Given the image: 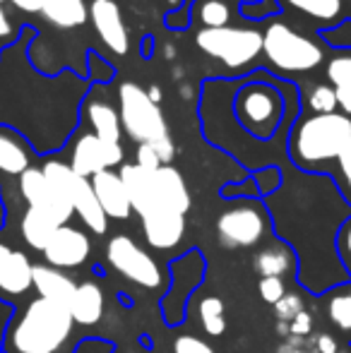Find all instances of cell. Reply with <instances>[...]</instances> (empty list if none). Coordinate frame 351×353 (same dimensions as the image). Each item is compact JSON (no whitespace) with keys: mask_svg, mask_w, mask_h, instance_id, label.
<instances>
[{"mask_svg":"<svg viewBox=\"0 0 351 353\" xmlns=\"http://www.w3.org/2000/svg\"><path fill=\"white\" fill-rule=\"evenodd\" d=\"M94 188V195H97L99 205H101L103 214L108 216V221H128L132 216V205L130 197H128V190L123 185L121 176H118L116 168H108V171H101L97 176L89 178Z\"/></svg>","mask_w":351,"mask_h":353,"instance_id":"e0dca14e","label":"cell"},{"mask_svg":"<svg viewBox=\"0 0 351 353\" xmlns=\"http://www.w3.org/2000/svg\"><path fill=\"white\" fill-rule=\"evenodd\" d=\"M334 94H337L339 113L351 118V87H334Z\"/></svg>","mask_w":351,"mask_h":353,"instance_id":"b9f144b4","label":"cell"},{"mask_svg":"<svg viewBox=\"0 0 351 353\" xmlns=\"http://www.w3.org/2000/svg\"><path fill=\"white\" fill-rule=\"evenodd\" d=\"M325 74L332 82V87H351V51L330 58L325 65Z\"/></svg>","mask_w":351,"mask_h":353,"instance_id":"4dcf8cb0","label":"cell"},{"mask_svg":"<svg viewBox=\"0 0 351 353\" xmlns=\"http://www.w3.org/2000/svg\"><path fill=\"white\" fill-rule=\"evenodd\" d=\"M274 307H277V317H279V320H286V322H291L299 312H303V303H301V298L294 296V293H291V296L286 293Z\"/></svg>","mask_w":351,"mask_h":353,"instance_id":"f35d334b","label":"cell"},{"mask_svg":"<svg viewBox=\"0 0 351 353\" xmlns=\"http://www.w3.org/2000/svg\"><path fill=\"white\" fill-rule=\"evenodd\" d=\"M195 43L202 53L219 61L229 70H241L250 65L263 53V32L253 27H219L200 29L195 34Z\"/></svg>","mask_w":351,"mask_h":353,"instance_id":"ba28073f","label":"cell"},{"mask_svg":"<svg viewBox=\"0 0 351 353\" xmlns=\"http://www.w3.org/2000/svg\"><path fill=\"white\" fill-rule=\"evenodd\" d=\"M0 353H3V349H0Z\"/></svg>","mask_w":351,"mask_h":353,"instance_id":"c3c4849f","label":"cell"},{"mask_svg":"<svg viewBox=\"0 0 351 353\" xmlns=\"http://www.w3.org/2000/svg\"><path fill=\"white\" fill-rule=\"evenodd\" d=\"M3 3H5V0H0V8H3Z\"/></svg>","mask_w":351,"mask_h":353,"instance_id":"bcb514c9","label":"cell"},{"mask_svg":"<svg viewBox=\"0 0 351 353\" xmlns=\"http://www.w3.org/2000/svg\"><path fill=\"white\" fill-rule=\"evenodd\" d=\"M234 113L243 130L258 140H267L277 132L284 118V97L267 82H250L241 87L234 101Z\"/></svg>","mask_w":351,"mask_h":353,"instance_id":"9c48e42d","label":"cell"},{"mask_svg":"<svg viewBox=\"0 0 351 353\" xmlns=\"http://www.w3.org/2000/svg\"><path fill=\"white\" fill-rule=\"evenodd\" d=\"M234 0H195L192 3V19L202 29L231 27L234 19Z\"/></svg>","mask_w":351,"mask_h":353,"instance_id":"f1b7e54d","label":"cell"},{"mask_svg":"<svg viewBox=\"0 0 351 353\" xmlns=\"http://www.w3.org/2000/svg\"><path fill=\"white\" fill-rule=\"evenodd\" d=\"M89 19L97 29L101 43L116 56H128L130 51V34H128L126 19L116 0H92L89 5Z\"/></svg>","mask_w":351,"mask_h":353,"instance_id":"2e32d148","label":"cell"},{"mask_svg":"<svg viewBox=\"0 0 351 353\" xmlns=\"http://www.w3.org/2000/svg\"><path fill=\"white\" fill-rule=\"evenodd\" d=\"M123 159H126V152H123L121 144H111L99 140L94 132H80L72 142L70 149V168L82 178H92L101 171H108V168H121Z\"/></svg>","mask_w":351,"mask_h":353,"instance_id":"8fae6325","label":"cell"},{"mask_svg":"<svg viewBox=\"0 0 351 353\" xmlns=\"http://www.w3.org/2000/svg\"><path fill=\"white\" fill-rule=\"evenodd\" d=\"M58 223L53 221L51 216H46L43 212H37V210H29L22 214L19 219V236L22 241L27 243L29 250L34 252H43V248L48 245L51 236L56 233Z\"/></svg>","mask_w":351,"mask_h":353,"instance_id":"4316f807","label":"cell"},{"mask_svg":"<svg viewBox=\"0 0 351 353\" xmlns=\"http://www.w3.org/2000/svg\"><path fill=\"white\" fill-rule=\"evenodd\" d=\"M272 236L274 226L263 200H229L217 216V238L229 250L260 248Z\"/></svg>","mask_w":351,"mask_h":353,"instance_id":"3957f363","label":"cell"},{"mask_svg":"<svg viewBox=\"0 0 351 353\" xmlns=\"http://www.w3.org/2000/svg\"><path fill=\"white\" fill-rule=\"evenodd\" d=\"M197 320L207 336H221L229 327L226 303L219 296H205L197 303Z\"/></svg>","mask_w":351,"mask_h":353,"instance_id":"f546056e","label":"cell"},{"mask_svg":"<svg viewBox=\"0 0 351 353\" xmlns=\"http://www.w3.org/2000/svg\"><path fill=\"white\" fill-rule=\"evenodd\" d=\"M281 3L284 8H291L305 17L330 24V27L344 22V0H281Z\"/></svg>","mask_w":351,"mask_h":353,"instance_id":"83f0119b","label":"cell"},{"mask_svg":"<svg viewBox=\"0 0 351 353\" xmlns=\"http://www.w3.org/2000/svg\"><path fill=\"white\" fill-rule=\"evenodd\" d=\"M70 202H72V212H75V216L82 221L85 231H89L92 236H106L108 216L103 214L101 205H99L89 178L77 176L75 185H72V192H70Z\"/></svg>","mask_w":351,"mask_h":353,"instance_id":"44dd1931","label":"cell"},{"mask_svg":"<svg viewBox=\"0 0 351 353\" xmlns=\"http://www.w3.org/2000/svg\"><path fill=\"white\" fill-rule=\"evenodd\" d=\"M192 207L188 181L176 166H161L152 171V210H169L185 216Z\"/></svg>","mask_w":351,"mask_h":353,"instance_id":"9a60e30c","label":"cell"},{"mask_svg":"<svg viewBox=\"0 0 351 353\" xmlns=\"http://www.w3.org/2000/svg\"><path fill=\"white\" fill-rule=\"evenodd\" d=\"M140 228L147 248L157 252H169L185 238V216L169 210H150L140 214Z\"/></svg>","mask_w":351,"mask_h":353,"instance_id":"5bb4252c","label":"cell"},{"mask_svg":"<svg viewBox=\"0 0 351 353\" xmlns=\"http://www.w3.org/2000/svg\"><path fill=\"white\" fill-rule=\"evenodd\" d=\"M41 255L46 265L56 267L61 272L80 270L92 257V236L85 228L72 226V223L58 226Z\"/></svg>","mask_w":351,"mask_h":353,"instance_id":"7c38bea8","label":"cell"},{"mask_svg":"<svg viewBox=\"0 0 351 353\" xmlns=\"http://www.w3.org/2000/svg\"><path fill=\"white\" fill-rule=\"evenodd\" d=\"M118 176H121L123 185L130 197L132 212L140 216V214L152 210V171L137 166V163H123L118 168Z\"/></svg>","mask_w":351,"mask_h":353,"instance_id":"d4e9b609","label":"cell"},{"mask_svg":"<svg viewBox=\"0 0 351 353\" xmlns=\"http://www.w3.org/2000/svg\"><path fill=\"white\" fill-rule=\"evenodd\" d=\"M351 142V118L344 113H310L289 132V159L305 173L325 171Z\"/></svg>","mask_w":351,"mask_h":353,"instance_id":"7a4b0ae2","label":"cell"},{"mask_svg":"<svg viewBox=\"0 0 351 353\" xmlns=\"http://www.w3.org/2000/svg\"><path fill=\"white\" fill-rule=\"evenodd\" d=\"M147 94H150V99H152L154 103H159V101H161V89H159V87H150V89H147Z\"/></svg>","mask_w":351,"mask_h":353,"instance_id":"f6af8a7d","label":"cell"},{"mask_svg":"<svg viewBox=\"0 0 351 353\" xmlns=\"http://www.w3.org/2000/svg\"><path fill=\"white\" fill-rule=\"evenodd\" d=\"M85 118L89 123V132L99 137L103 142L121 144V118H118V108H113L103 99H87L85 101Z\"/></svg>","mask_w":351,"mask_h":353,"instance_id":"603a6c76","label":"cell"},{"mask_svg":"<svg viewBox=\"0 0 351 353\" xmlns=\"http://www.w3.org/2000/svg\"><path fill=\"white\" fill-rule=\"evenodd\" d=\"M171 353H217V351L212 349L202 336L181 334V336H176L174 346H171Z\"/></svg>","mask_w":351,"mask_h":353,"instance_id":"8d00e7d4","label":"cell"},{"mask_svg":"<svg viewBox=\"0 0 351 353\" xmlns=\"http://www.w3.org/2000/svg\"><path fill=\"white\" fill-rule=\"evenodd\" d=\"M169 283L164 296L159 298V310L166 327H178L185 322L188 307L192 303V293L202 286L207 274V260L200 248H188L183 255L169 262Z\"/></svg>","mask_w":351,"mask_h":353,"instance_id":"8992f818","label":"cell"},{"mask_svg":"<svg viewBox=\"0 0 351 353\" xmlns=\"http://www.w3.org/2000/svg\"><path fill=\"white\" fill-rule=\"evenodd\" d=\"M253 270L260 279H286L291 274H299V257L284 241H267L258 248L253 257Z\"/></svg>","mask_w":351,"mask_h":353,"instance_id":"ac0fdd59","label":"cell"},{"mask_svg":"<svg viewBox=\"0 0 351 353\" xmlns=\"http://www.w3.org/2000/svg\"><path fill=\"white\" fill-rule=\"evenodd\" d=\"M323 39L328 43H332L339 51H351V19H344L337 27H330L323 32Z\"/></svg>","mask_w":351,"mask_h":353,"instance_id":"e575fe53","label":"cell"},{"mask_svg":"<svg viewBox=\"0 0 351 353\" xmlns=\"http://www.w3.org/2000/svg\"><path fill=\"white\" fill-rule=\"evenodd\" d=\"M128 353H130V351H128Z\"/></svg>","mask_w":351,"mask_h":353,"instance_id":"681fc988","label":"cell"},{"mask_svg":"<svg viewBox=\"0 0 351 353\" xmlns=\"http://www.w3.org/2000/svg\"><path fill=\"white\" fill-rule=\"evenodd\" d=\"M34 166V149L17 130L0 125V178H19Z\"/></svg>","mask_w":351,"mask_h":353,"instance_id":"ffe728a7","label":"cell"},{"mask_svg":"<svg viewBox=\"0 0 351 353\" xmlns=\"http://www.w3.org/2000/svg\"><path fill=\"white\" fill-rule=\"evenodd\" d=\"M118 118L123 132L135 144H159L171 140L164 111L137 82H123L118 87Z\"/></svg>","mask_w":351,"mask_h":353,"instance_id":"5b68a950","label":"cell"},{"mask_svg":"<svg viewBox=\"0 0 351 353\" xmlns=\"http://www.w3.org/2000/svg\"><path fill=\"white\" fill-rule=\"evenodd\" d=\"M103 307H106V298H103L101 286L94 279L77 281L75 293L68 303V312H70L72 322L82 330H89V327L101 322Z\"/></svg>","mask_w":351,"mask_h":353,"instance_id":"d6986e66","label":"cell"},{"mask_svg":"<svg viewBox=\"0 0 351 353\" xmlns=\"http://www.w3.org/2000/svg\"><path fill=\"white\" fill-rule=\"evenodd\" d=\"M289 330L294 332V334H299V336L310 334V330H313V317H310V312H305V310L299 312V315L289 322Z\"/></svg>","mask_w":351,"mask_h":353,"instance_id":"60d3db41","label":"cell"},{"mask_svg":"<svg viewBox=\"0 0 351 353\" xmlns=\"http://www.w3.org/2000/svg\"><path fill=\"white\" fill-rule=\"evenodd\" d=\"M308 106L313 113H334L337 111V94H334V87H328V84L313 87L308 94Z\"/></svg>","mask_w":351,"mask_h":353,"instance_id":"d6a6232c","label":"cell"},{"mask_svg":"<svg viewBox=\"0 0 351 353\" xmlns=\"http://www.w3.org/2000/svg\"><path fill=\"white\" fill-rule=\"evenodd\" d=\"M334 248H337V257H339V262H342L344 272H347V276L351 281V219H347V221L339 226Z\"/></svg>","mask_w":351,"mask_h":353,"instance_id":"836d02e7","label":"cell"},{"mask_svg":"<svg viewBox=\"0 0 351 353\" xmlns=\"http://www.w3.org/2000/svg\"><path fill=\"white\" fill-rule=\"evenodd\" d=\"M17 10H24V12H39L41 10V3L43 0H10Z\"/></svg>","mask_w":351,"mask_h":353,"instance_id":"ee69618b","label":"cell"},{"mask_svg":"<svg viewBox=\"0 0 351 353\" xmlns=\"http://www.w3.org/2000/svg\"><path fill=\"white\" fill-rule=\"evenodd\" d=\"M75 327L66 305L34 296L10 317L0 349L3 353H75L80 344H75Z\"/></svg>","mask_w":351,"mask_h":353,"instance_id":"6da1fadb","label":"cell"},{"mask_svg":"<svg viewBox=\"0 0 351 353\" xmlns=\"http://www.w3.org/2000/svg\"><path fill=\"white\" fill-rule=\"evenodd\" d=\"M19 195L27 202L29 210L43 212L46 216H51L58 226H66V223H70V219L75 216L70 200H66V197L48 183L41 166H32L29 171H24L22 176H19Z\"/></svg>","mask_w":351,"mask_h":353,"instance_id":"30bf717a","label":"cell"},{"mask_svg":"<svg viewBox=\"0 0 351 353\" xmlns=\"http://www.w3.org/2000/svg\"><path fill=\"white\" fill-rule=\"evenodd\" d=\"M349 10H351V0H349Z\"/></svg>","mask_w":351,"mask_h":353,"instance_id":"7dc6e473","label":"cell"},{"mask_svg":"<svg viewBox=\"0 0 351 353\" xmlns=\"http://www.w3.org/2000/svg\"><path fill=\"white\" fill-rule=\"evenodd\" d=\"M250 178H253L255 188H258L260 200H265V197L274 195V192L281 188V183H284V176H281V171H279V168H277V166H265V168H258V171H255Z\"/></svg>","mask_w":351,"mask_h":353,"instance_id":"1f68e13d","label":"cell"},{"mask_svg":"<svg viewBox=\"0 0 351 353\" xmlns=\"http://www.w3.org/2000/svg\"><path fill=\"white\" fill-rule=\"evenodd\" d=\"M328 322L351 344V281L337 283L320 296Z\"/></svg>","mask_w":351,"mask_h":353,"instance_id":"cb8c5ba5","label":"cell"},{"mask_svg":"<svg viewBox=\"0 0 351 353\" xmlns=\"http://www.w3.org/2000/svg\"><path fill=\"white\" fill-rule=\"evenodd\" d=\"M34 291V262L0 233V301L14 303Z\"/></svg>","mask_w":351,"mask_h":353,"instance_id":"4fadbf2b","label":"cell"},{"mask_svg":"<svg viewBox=\"0 0 351 353\" xmlns=\"http://www.w3.org/2000/svg\"><path fill=\"white\" fill-rule=\"evenodd\" d=\"M103 257H106V265L118 276L130 281L132 286L145 288V291L152 293L157 291L159 298L164 296L169 274H164L157 257L147 248H142L132 236H128V233L111 236L106 243V250H103Z\"/></svg>","mask_w":351,"mask_h":353,"instance_id":"277c9868","label":"cell"},{"mask_svg":"<svg viewBox=\"0 0 351 353\" xmlns=\"http://www.w3.org/2000/svg\"><path fill=\"white\" fill-rule=\"evenodd\" d=\"M75 286L77 281L68 272L56 270V267L46 265V262L43 265L41 262L34 265V291H37V296L68 307L72 293H75Z\"/></svg>","mask_w":351,"mask_h":353,"instance_id":"7402d4cb","label":"cell"},{"mask_svg":"<svg viewBox=\"0 0 351 353\" xmlns=\"http://www.w3.org/2000/svg\"><path fill=\"white\" fill-rule=\"evenodd\" d=\"M337 171H339V183H342V192L347 195V202L351 205V142L347 144V149L339 154Z\"/></svg>","mask_w":351,"mask_h":353,"instance_id":"74e56055","label":"cell"},{"mask_svg":"<svg viewBox=\"0 0 351 353\" xmlns=\"http://www.w3.org/2000/svg\"><path fill=\"white\" fill-rule=\"evenodd\" d=\"M263 53L279 72H310L325 61L323 48L308 37L274 19L263 32Z\"/></svg>","mask_w":351,"mask_h":353,"instance_id":"52a82bcc","label":"cell"},{"mask_svg":"<svg viewBox=\"0 0 351 353\" xmlns=\"http://www.w3.org/2000/svg\"><path fill=\"white\" fill-rule=\"evenodd\" d=\"M258 293H260V298H263L267 305H277V303H279L289 291H286V281L284 279H274V276H270V279H260L258 281Z\"/></svg>","mask_w":351,"mask_h":353,"instance_id":"d590c367","label":"cell"},{"mask_svg":"<svg viewBox=\"0 0 351 353\" xmlns=\"http://www.w3.org/2000/svg\"><path fill=\"white\" fill-rule=\"evenodd\" d=\"M39 14L58 29H75L89 19V8L85 0H43Z\"/></svg>","mask_w":351,"mask_h":353,"instance_id":"484cf974","label":"cell"},{"mask_svg":"<svg viewBox=\"0 0 351 353\" xmlns=\"http://www.w3.org/2000/svg\"><path fill=\"white\" fill-rule=\"evenodd\" d=\"M135 163L142 168H147V171H157V168H161L164 163H161L159 154H157V149L152 147V144H137V152H135Z\"/></svg>","mask_w":351,"mask_h":353,"instance_id":"ab89813d","label":"cell"},{"mask_svg":"<svg viewBox=\"0 0 351 353\" xmlns=\"http://www.w3.org/2000/svg\"><path fill=\"white\" fill-rule=\"evenodd\" d=\"M318 351L320 353H337V341H334V336L330 334H320L318 336Z\"/></svg>","mask_w":351,"mask_h":353,"instance_id":"7bdbcfd3","label":"cell"}]
</instances>
